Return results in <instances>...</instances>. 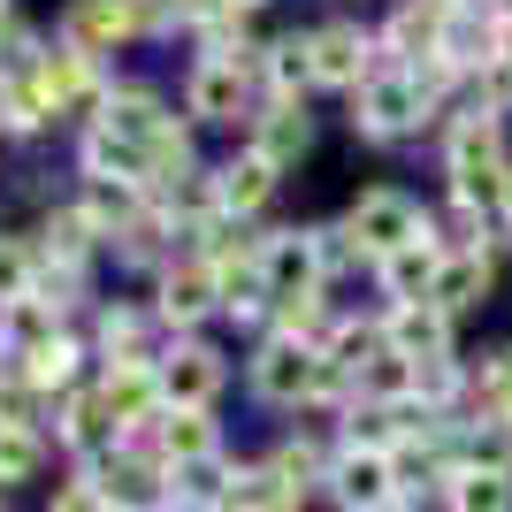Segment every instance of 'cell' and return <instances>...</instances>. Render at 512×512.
Instances as JSON below:
<instances>
[{
	"label": "cell",
	"mask_w": 512,
	"mask_h": 512,
	"mask_svg": "<svg viewBox=\"0 0 512 512\" xmlns=\"http://www.w3.org/2000/svg\"><path fill=\"white\" fill-rule=\"evenodd\" d=\"M245 100H253V77L230 62H192V77H184V107H192L199 123H237L245 115Z\"/></svg>",
	"instance_id": "15"
},
{
	"label": "cell",
	"mask_w": 512,
	"mask_h": 512,
	"mask_svg": "<svg viewBox=\"0 0 512 512\" xmlns=\"http://www.w3.org/2000/svg\"><path fill=\"white\" fill-rule=\"evenodd\" d=\"M444 260H451V245L436 237V222H428V230L413 237L406 253H390L383 268H375V276H383V299H390V306H406V299H428V291H436V268H444Z\"/></svg>",
	"instance_id": "14"
},
{
	"label": "cell",
	"mask_w": 512,
	"mask_h": 512,
	"mask_svg": "<svg viewBox=\"0 0 512 512\" xmlns=\"http://www.w3.org/2000/svg\"><path fill=\"white\" fill-rule=\"evenodd\" d=\"M268 100H299L306 85H314V46H306V31H291V39L268 46Z\"/></svg>",
	"instance_id": "27"
},
{
	"label": "cell",
	"mask_w": 512,
	"mask_h": 512,
	"mask_svg": "<svg viewBox=\"0 0 512 512\" xmlns=\"http://www.w3.org/2000/svg\"><path fill=\"white\" fill-rule=\"evenodd\" d=\"M260 268H268V283H276V299H291V291H321V253H314V230H268L260 237Z\"/></svg>",
	"instance_id": "16"
},
{
	"label": "cell",
	"mask_w": 512,
	"mask_h": 512,
	"mask_svg": "<svg viewBox=\"0 0 512 512\" xmlns=\"http://www.w3.org/2000/svg\"><path fill=\"white\" fill-rule=\"evenodd\" d=\"M444 176H451V199L474 214H490L512 199V161H505V115L490 107H467L444 138Z\"/></svg>",
	"instance_id": "1"
},
{
	"label": "cell",
	"mask_w": 512,
	"mask_h": 512,
	"mask_svg": "<svg viewBox=\"0 0 512 512\" xmlns=\"http://www.w3.org/2000/svg\"><path fill=\"white\" fill-rule=\"evenodd\" d=\"M46 467V436L39 428H0V490H16Z\"/></svg>",
	"instance_id": "34"
},
{
	"label": "cell",
	"mask_w": 512,
	"mask_h": 512,
	"mask_svg": "<svg viewBox=\"0 0 512 512\" xmlns=\"http://www.w3.org/2000/svg\"><path fill=\"white\" fill-rule=\"evenodd\" d=\"M46 421V398L31 383H23V375H8V383H0V428H39ZM46 436V428H39Z\"/></svg>",
	"instance_id": "36"
},
{
	"label": "cell",
	"mask_w": 512,
	"mask_h": 512,
	"mask_svg": "<svg viewBox=\"0 0 512 512\" xmlns=\"http://www.w3.org/2000/svg\"><path fill=\"white\" fill-rule=\"evenodd\" d=\"M169 123V107L153 100V85H107L100 115H92V130H107V138H130V146H153V130Z\"/></svg>",
	"instance_id": "18"
},
{
	"label": "cell",
	"mask_w": 512,
	"mask_h": 512,
	"mask_svg": "<svg viewBox=\"0 0 512 512\" xmlns=\"http://www.w3.org/2000/svg\"><path fill=\"white\" fill-rule=\"evenodd\" d=\"M444 505H451V512H512V474L467 467V474L444 490Z\"/></svg>",
	"instance_id": "30"
},
{
	"label": "cell",
	"mask_w": 512,
	"mask_h": 512,
	"mask_svg": "<svg viewBox=\"0 0 512 512\" xmlns=\"http://www.w3.org/2000/svg\"><path fill=\"white\" fill-rule=\"evenodd\" d=\"M230 8H245V16H253V8H268V0H230Z\"/></svg>",
	"instance_id": "39"
},
{
	"label": "cell",
	"mask_w": 512,
	"mask_h": 512,
	"mask_svg": "<svg viewBox=\"0 0 512 512\" xmlns=\"http://www.w3.org/2000/svg\"><path fill=\"white\" fill-rule=\"evenodd\" d=\"M337 329L329 321V306H321V291H291V299H276V337H299V344H321Z\"/></svg>",
	"instance_id": "32"
},
{
	"label": "cell",
	"mask_w": 512,
	"mask_h": 512,
	"mask_svg": "<svg viewBox=\"0 0 512 512\" xmlns=\"http://www.w3.org/2000/svg\"><path fill=\"white\" fill-rule=\"evenodd\" d=\"M306 146H314V115H306L299 100H276L268 115H253V153H260L276 176H283V169H299Z\"/></svg>",
	"instance_id": "17"
},
{
	"label": "cell",
	"mask_w": 512,
	"mask_h": 512,
	"mask_svg": "<svg viewBox=\"0 0 512 512\" xmlns=\"http://www.w3.org/2000/svg\"><path fill=\"white\" fill-rule=\"evenodd\" d=\"M77 207H85L107 237H123L130 222L146 214V184H123V176H85V199H77Z\"/></svg>",
	"instance_id": "24"
},
{
	"label": "cell",
	"mask_w": 512,
	"mask_h": 512,
	"mask_svg": "<svg viewBox=\"0 0 512 512\" xmlns=\"http://www.w3.org/2000/svg\"><path fill=\"white\" fill-rule=\"evenodd\" d=\"M474 413L512 421V344H490V352H482V367H474Z\"/></svg>",
	"instance_id": "31"
},
{
	"label": "cell",
	"mask_w": 512,
	"mask_h": 512,
	"mask_svg": "<svg viewBox=\"0 0 512 512\" xmlns=\"http://www.w3.org/2000/svg\"><path fill=\"white\" fill-rule=\"evenodd\" d=\"M222 383H230V367H222V352L199 344V337H184L169 360H161V406L169 413H214Z\"/></svg>",
	"instance_id": "7"
},
{
	"label": "cell",
	"mask_w": 512,
	"mask_h": 512,
	"mask_svg": "<svg viewBox=\"0 0 512 512\" xmlns=\"http://www.w3.org/2000/svg\"><path fill=\"white\" fill-rule=\"evenodd\" d=\"M146 321L138 306H107L100 314V360H146Z\"/></svg>",
	"instance_id": "33"
},
{
	"label": "cell",
	"mask_w": 512,
	"mask_h": 512,
	"mask_svg": "<svg viewBox=\"0 0 512 512\" xmlns=\"http://www.w3.org/2000/svg\"><path fill=\"white\" fill-rule=\"evenodd\" d=\"M46 512H115V505H107V497H100V490H92L85 474H69L62 490L46 497Z\"/></svg>",
	"instance_id": "38"
},
{
	"label": "cell",
	"mask_w": 512,
	"mask_h": 512,
	"mask_svg": "<svg viewBox=\"0 0 512 512\" xmlns=\"http://www.w3.org/2000/svg\"><path fill=\"white\" fill-rule=\"evenodd\" d=\"M314 383H321V344L268 337L253 352V390L268 406H314Z\"/></svg>",
	"instance_id": "6"
},
{
	"label": "cell",
	"mask_w": 512,
	"mask_h": 512,
	"mask_svg": "<svg viewBox=\"0 0 512 512\" xmlns=\"http://www.w3.org/2000/svg\"><path fill=\"white\" fill-rule=\"evenodd\" d=\"M54 444L77 459V467H92L100 451H115L123 444V428L107 421V406H100V390H69V398H54Z\"/></svg>",
	"instance_id": "13"
},
{
	"label": "cell",
	"mask_w": 512,
	"mask_h": 512,
	"mask_svg": "<svg viewBox=\"0 0 512 512\" xmlns=\"http://www.w3.org/2000/svg\"><path fill=\"white\" fill-rule=\"evenodd\" d=\"M92 390H100L107 421L123 428V436H130V428H153L161 413H169V406H161V360H107Z\"/></svg>",
	"instance_id": "8"
},
{
	"label": "cell",
	"mask_w": 512,
	"mask_h": 512,
	"mask_svg": "<svg viewBox=\"0 0 512 512\" xmlns=\"http://www.w3.org/2000/svg\"><path fill=\"white\" fill-rule=\"evenodd\" d=\"M383 352L398 360H451V314L436 299H406V306H383Z\"/></svg>",
	"instance_id": "12"
},
{
	"label": "cell",
	"mask_w": 512,
	"mask_h": 512,
	"mask_svg": "<svg viewBox=\"0 0 512 512\" xmlns=\"http://www.w3.org/2000/svg\"><path fill=\"white\" fill-rule=\"evenodd\" d=\"M100 222H92L85 207H54L46 214V230H39V260L46 268H77V276H85V260L100 253Z\"/></svg>",
	"instance_id": "20"
},
{
	"label": "cell",
	"mask_w": 512,
	"mask_h": 512,
	"mask_svg": "<svg viewBox=\"0 0 512 512\" xmlns=\"http://www.w3.org/2000/svg\"><path fill=\"white\" fill-rule=\"evenodd\" d=\"M77 360H85L77 337H54V344H39V352H23L16 375L39 390V398H69V390H77Z\"/></svg>",
	"instance_id": "25"
},
{
	"label": "cell",
	"mask_w": 512,
	"mask_h": 512,
	"mask_svg": "<svg viewBox=\"0 0 512 512\" xmlns=\"http://www.w3.org/2000/svg\"><path fill=\"white\" fill-rule=\"evenodd\" d=\"M474 107H490V115H512V62H490L474 77Z\"/></svg>",
	"instance_id": "37"
},
{
	"label": "cell",
	"mask_w": 512,
	"mask_h": 512,
	"mask_svg": "<svg viewBox=\"0 0 512 512\" xmlns=\"http://www.w3.org/2000/svg\"><path fill=\"white\" fill-rule=\"evenodd\" d=\"M207 314H222V276H214L207 260H169V268H161V291H153V321L199 329Z\"/></svg>",
	"instance_id": "11"
},
{
	"label": "cell",
	"mask_w": 512,
	"mask_h": 512,
	"mask_svg": "<svg viewBox=\"0 0 512 512\" xmlns=\"http://www.w3.org/2000/svg\"><path fill=\"white\" fill-rule=\"evenodd\" d=\"M344 230H352V245H360V260H375L383 268L390 253H406L413 237L428 230V214L413 207L398 184H375V192H360L352 199V214H344Z\"/></svg>",
	"instance_id": "3"
},
{
	"label": "cell",
	"mask_w": 512,
	"mask_h": 512,
	"mask_svg": "<svg viewBox=\"0 0 512 512\" xmlns=\"http://www.w3.org/2000/svg\"><path fill=\"white\" fill-rule=\"evenodd\" d=\"M398 459L390 451H367V444H337L329 459V505L337 512H390L398 505Z\"/></svg>",
	"instance_id": "4"
},
{
	"label": "cell",
	"mask_w": 512,
	"mask_h": 512,
	"mask_svg": "<svg viewBox=\"0 0 512 512\" xmlns=\"http://www.w3.org/2000/svg\"><path fill=\"white\" fill-rule=\"evenodd\" d=\"M77 161H85V176H123V184H146V192H153V146H130V138L85 130Z\"/></svg>",
	"instance_id": "23"
},
{
	"label": "cell",
	"mask_w": 512,
	"mask_h": 512,
	"mask_svg": "<svg viewBox=\"0 0 512 512\" xmlns=\"http://www.w3.org/2000/svg\"><path fill=\"white\" fill-rule=\"evenodd\" d=\"M306 46H314V85L329 92H360L367 77H375V46L360 23H321V31H306Z\"/></svg>",
	"instance_id": "10"
},
{
	"label": "cell",
	"mask_w": 512,
	"mask_h": 512,
	"mask_svg": "<svg viewBox=\"0 0 512 512\" xmlns=\"http://www.w3.org/2000/svg\"><path fill=\"white\" fill-rule=\"evenodd\" d=\"M146 31V8L138 0H69L62 8V46H77V54H115L123 39H138Z\"/></svg>",
	"instance_id": "9"
},
{
	"label": "cell",
	"mask_w": 512,
	"mask_h": 512,
	"mask_svg": "<svg viewBox=\"0 0 512 512\" xmlns=\"http://www.w3.org/2000/svg\"><path fill=\"white\" fill-rule=\"evenodd\" d=\"M413 375H421L413 360H398V352H375V360L360 367V398H367V406H413Z\"/></svg>",
	"instance_id": "29"
},
{
	"label": "cell",
	"mask_w": 512,
	"mask_h": 512,
	"mask_svg": "<svg viewBox=\"0 0 512 512\" xmlns=\"http://www.w3.org/2000/svg\"><path fill=\"white\" fill-rule=\"evenodd\" d=\"M0 8H16V0H0Z\"/></svg>",
	"instance_id": "41"
},
{
	"label": "cell",
	"mask_w": 512,
	"mask_h": 512,
	"mask_svg": "<svg viewBox=\"0 0 512 512\" xmlns=\"http://www.w3.org/2000/svg\"><path fill=\"white\" fill-rule=\"evenodd\" d=\"M222 512H268V505H222Z\"/></svg>",
	"instance_id": "40"
},
{
	"label": "cell",
	"mask_w": 512,
	"mask_h": 512,
	"mask_svg": "<svg viewBox=\"0 0 512 512\" xmlns=\"http://www.w3.org/2000/svg\"><path fill=\"white\" fill-rule=\"evenodd\" d=\"M490 283H497V260L490 253H451L444 268H436V291H428V299L459 321V314H474V306L490 299Z\"/></svg>",
	"instance_id": "21"
},
{
	"label": "cell",
	"mask_w": 512,
	"mask_h": 512,
	"mask_svg": "<svg viewBox=\"0 0 512 512\" xmlns=\"http://www.w3.org/2000/svg\"><path fill=\"white\" fill-rule=\"evenodd\" d=\"M46 115H54V100L39 92V77L31 69H0V130L31 138V130H46Z\"/></svg>",
	"instance_id": "26"
},
{
	"label": "cell",
	"mask_w": 512,
	"mask_h": 512,
	"mask_svg": "<svg viewBox=\"0 0 512 512\" xmlns=\"http://www.w3.org/2000/svg\"><path fill=\"white\" fill-rule=\"evenodd\" d=\"M0 512H8V505H0Z\"/></svg>",
	"instance_id": "42"
},
{
	"label": "cell",
	"mask_w": 512,
	"mask_h": 512,
	"mask_svg": "<svg viewBox=\"0 0 512 512\" xmlns=\"http://www.w3.org/2000/svg\"><path fill=\"white\" fill-rule=\"evenodd\" d=\"M31 77H39V92L54 100V115H100V100H107L100 62L77 54V46H62V39L31 54Z\"/></svg>",
	"instance_id": "5"
},
{
	"label": "cell",
	"mask_w": 512,
	"mask_h": 512,
	"mask_svg": "<svg viewBox=\"0 0 512 512\" xmlns=\"http://www.w3.org/2000/svg\"><path fill=\"white\" fill-rule=\"evenodd\" d=\"M505 207H512V199H505Z\"/></svg>",
	"instance_id": "43"
},
{
	"label": "cell",
	"mask_w": 512,
	"mask_h": 512,
	"mask_svg": "<svg viewBox=\"0 0 512 512\" xmlns=\"http://www.w3.org/2000/svg\"><path fill=\"white\" fill-rule=\"evenodd\" d=\"M153 459H161V467H207V459H222V428H214V413H161V428H153Z\"/></svg>",
	"instance_id": "19"
},
{
	"label": "cell",
	"mask_w": 512,
	"mask_h": 512,
	"mask_svg": "<svg viewBox=\"0 0 512 512\" xmlns=\"http://www.w3.org/2000/svg\"><path fill=\"white\" fill-rule=\"evenodd\" d=\"M428 115H436V100L421 92V77H413V69H375V77L352 92V130H360V138H375V146H390V138L421 130Z\"/></svg>",
	"instance_id": "2"
},
{
	"label": "cell",
	"mask_w": 512,
	"mask_h": 512,
	"mask_svg": "<svg viewBox=\"0 0 512 512\" xmlns=\"http://www.w3.org/2000/svg\"><path fill=\"white\" fill-rule=\"evenodd\" d=\"M0 337H8V352L23 360V352H39V344L62 337V314L46 299H16V306H0Z\"/></svg>",
	"instance_id": "28"
},
{
	"label": "cell",
	"mask_w": 512,
	"mask_h": 512,
	"mask_svg": "<svg viewBox=\"0 0 512 512\" xmlns=\"http://www.w3.org/2000/svg\"><path fill=\"white\" fill-rule=\"evenodd\" d=\"M39 245H23V237H0V306L31 299V283H39Z\"/></svg>",
	"instance_id": "35"
},
{
	"label": "cell",
	"mask_w": 512,
	"mask_h": 512,
	"mask_svg": "<svg viewBox=\"0 0 512 512\" xmlns=\"http://www.w3.org/2000/svg\"><path fill=\"white\" fill-rule=\"evenodd\" d=\"M214 192H222V214H260V207H268V192H276V169L245 146V153H230V161L214 169Z\"/></svg>",
	"instance_id": "22"
}]
</instances>
